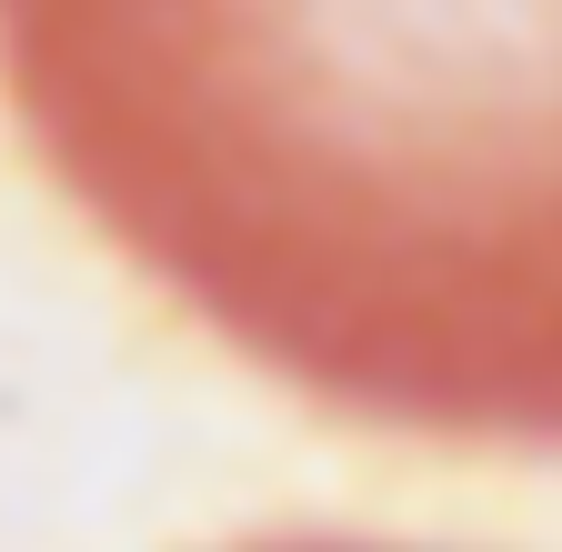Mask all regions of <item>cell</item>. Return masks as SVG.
Returning <instances> with one entry per match:
<instances>
[{
    "label": "cell",
    "instance_id": "1",
    "mask_svg": "<svg viewBox=\"0 0 562 552\" xmlns=\"http://www.w3.org/2000/svg\"><path fill=\"white\" fill-rule=\"evenodd\" d=\"M0 91L271 382L562 452V0H0Z\"/></svg>",
    "mask_w": 562,
    "mask_h": 552
},
{
    "label": "cell",
    "instance_id": "2",
    "mask_svg": "<svg viewBox=\"0 0 562 552\" xmlns=\"http://www.w3.org/2000/svg\"><path fill=\"white\" fill-rule=\"evenodd\" d=\"M241 552H402V542H331V532H292V542H241Z\"/></svg>",
    "mask_w": 562,
    "mask_h": 552
}]
</instances>
